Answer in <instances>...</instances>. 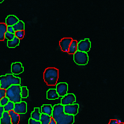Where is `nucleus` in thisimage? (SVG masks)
<instances>
[{"label":"nucleus","instance_id":"obj_19","mask_svg":"<svg viewBox=\"0 0 124 124\" xmlns=\"http://www.w3.org/2000/svg\"><path fill=\"white\" fill-rule=\"evenodd\" d=\"M40 109L39 108H35L33 112L31 113V119L37 120V121H40Z\"/></svg>","mask_w":124,"mask_h":124},{"label":"nucleus","instance_id":"obj_3","mask_svg":"<svg viewBox=\"0 0 124 124\" xmlns=\"http://www.w3.org/2000/svg\"><path fill=\"white\" fill-rule=\"evenodd\" d=\"M58 70L55 68H48L44 72V79L48 86H55L57 84Z\"/></svg>","mask_w":124,"mask_h":124},{"label":"nucleus","instance_id":"obj_17","mask_svg":"<svg viewBox=\"0 0 124 124\" xmlns=\"http://www.w3.org/2000/svg\"><path fill=\"white\" fill-rule=\"evenodd\" d=\"M0 124H12L10 116L8 112H3L2 118L0 119Z\"/></svg>","mask_w":124,"mask_h":124},{"label":"nucleus","instance_id":"obj_11","mask_svg":"<svg viewBox=\"0 0 124 124\" xmlns=\"http://www.w3.org/2000/svg\"><path fill=\"white\" fill-rule=\"evenodd\" d=\"M24 68L20 62H15L11 65V72L13 75H19L23 72Z\"/></svg>","mask_w":124,"mask_h":124},{"label":"nucleus","instance_id":"obj_22","mask_svg":"<svg viewBox=\"0 0 124 124\" xmlns=\"http://www.w3.org/2000/svg\"><path fill=\"white\" fill-rule=\"evenodd\" d=\"M51 116H48L46 114L41 113L40 118V124H49L51 122Z\"/></svg>","mask_w":124,"mask_h":124},{"label":"nucleus","instance_id":"obj_29","mask_svg":"<svg viewBox=\"0 0 124 124\" xmlns=\"http://www.w3.org/2000/svg\"><path fill=\"white\" fill-rule=\"evenodd\" d=\"M9 101H10L6 97H2V98L0 100V104H1V106H4L5 104H6Z\"/></svg>","mask_w":124,"mask_h":124},{"label":"nucleus","instance_id":"obj_32","mask_svg":"<svg viewBox=\"0 0 124 124\" xmlns=\"http://www.w3.org/2000/svg\"><path fill=\"white\" fill-rule=\"evenodd\" d=\"M6 31L10 32V33H14V30L13 28V26H7L6 27Z\"/></svg>","mask_w":124,"mask_h":124},{"label":"nucleus","instance_id":"obj_27","mask_svg":"<svg viewBox=\"0 0 124 124\" xmlns=\"http://www.w3.org/2000/svg\"><path fill=\"white\" fill-rule=\"evenodd\" d=\"M15 37H17L19 39H21L25 36V31H17L14 32Z\"/></svg>","mask_w":124,"mask_h":124},{"label":"nucleus","instance_id":"obj_21","mask_svg":"<svg viewBox=\"0 0 124 124\" xmlns=\"http://www.w3.org/2000/svg\"><path fill=\"white\" fill-rule=\"evenodd\" d=\"M6 24L5 23H0V41L5 39V33L6 32Z\"/></svg>","mask_w":124,"mask_h":124},{"label":"nucleus","instance_id":"obj_36","mask_svg":"<svg viewBox=\"0 0 124 124\" xmlns=\"http://www.w3.org/2000/svg\"><path fill=\"white\" fill-rule=\"evenodd\" d=\"M3 1H5V0H0V3H1V2H2Z\"/></svg>","mask_w":124,"mask_h":124},{"label":"nucleus","instance_id":"obj_35","mask_svg":"<svg viewBox=\"0 0 124 124\" xmlns=\"http://www.w3.org/2000/svg\"><path fill=\"white\" fill-rule=\"evenodd\" d=\"M49 124H56V123H55V120L51 118V122H50Z\"/></svg>","mask_w":124,"mask_h":124},{"label":"nucleus","instance_id":"obj_7","mask_svg":"<svg viewBox=\"0 0 124 124\" xmlns=\"http://www.w3.org/2000/svg\"><path fill=\"white\" fill-rule=\"evenodd\" d=\"M14 112L15 113H18L19 115L21 114H25L27 112V104L25 101H21L14 104Z\"/></svg>","mask_w":124,"mask_h":124},{"label":"nucleus","instance_id":"obj_4","mask_svg":"<svg viewBox=\"0 0 124 124\" xmlns=\"http://www.w3.org/2000/svg\"><path fill=\"white\" fill-rule=\"evenodd\" d=\"M74 61L78 65H86L89 61V56L87 53L77 50L74 54Z\"/></svg>","mask_w":124,"mask_h":124},{"label":"nucleus","instance_id":"obj_15","mask_svg":"<svg viewBox=\"0 0 124 124\" xmlns=\"http://www.w3.org/2000/svg\"><path fill=\"white\" fill-rule=\"evenodd\" d=\"M18 18L14 15H9L6 19V26H14L16 23L18 21Z\"/></svg>","mask_w":124,"mask_h":124},{"label":"nucleus","instance_id":"obj_33","mask_svg":"<svg viewBox=\"0 0 124 124\" xmlns=\"http://www.w3.org/2000/svg\"><path fill=\"white\" fill-rule=\"evenodd\" d=\"M4 108H3V106H0V119H1L2 116V114L4 112Z\"/></svg>","mask_w":124,"mask_h":124},{"label":"nucleus","instance_id":"obj_25","mask_svg":"<svg viewBox=\"0 0 124 124\" xmlns=\"http://www.w3.org/2000/svg\"><path fill=\"white\" fill-rule=\"evenodd\" d=\"M14 103L12 101H9L7 104L3 106V108H4L5 112H10V111L14 110Z\"/></svg>","mask_w":124,"mask_h":124},{"label":"nucleus","instance_id":"obj_9","mask_svg":"<svg viewBox=\"0 0 124 124\" xmlns=\"http://www.w3.org/2000/svg\"><path fill=\"white\" fill-rule=\"evenodd\" d=\"M76 101V97L74 93H67V95L63 97L61 100V104L63 105H68V104H73Z\"/></svg>","mask_w":124,"mask_h":124},{"label":"nucleus","instance_id":"obj_13","mask_svg":"<svg viewBox=\"0 0 124 124\" xmlns=\"http://www.w3.org/2000/svg\"><path fill=\"white\" fill-rule=\"evenodd\" d=\"M10 116L11 119V123L12 124H18L20 121V115L18 113H15L14 111H10L8 112Z\"/></svg>","mask_w":124,"mask_h":124},{"label":"nucleus","instance_id":"obj_34","mask_svg":"<svg viewBox=\"0 0 124 124\" xmlns=\"http://www.w3.org/2000/svg\"><path fill=\"white\" fill-rule=\"evenodd\" d=\"M109 124H119V123H118V120H116V119H111Z\"/></svg>","mask_w":124,"mask_h":124},{"label":"nucleus","instance_id":"obj_18","mask_svg":"<svg viewBox=\"0 0 124 124\" xmlns=\"http://www.w3.org/2000/svg\"><path fill=\"white\" fill-rule=\"evenodd\" d=\"M77 50V41L72 40L70 44L69 49H68L67 53L69 54H74Z\"/></svg>","mask_w":124,"mask_h":124},{"label":"nucleus","instance_id":"obj_23","mask_svg":"<svg viewBox=\"0 0 124 124\" xmlns=\"http://www.w3.org/2000/svg\"><path fill=\"white\" fill-rule=\"evenodd\" d=\"M13 28H14V32L17 31H25L24 22L21 21H18L14 26H13Z\"/></svg>","mask_w":124,"mask_h":124},{"label":"nucleus","instance_id":"obj_37","mask_svg":"<svg viewBox=\"0 0 124 124\" xmlns=\"http://www.w3.org/2000/svg\"><path fill=\"white\" fill-rule=\"evenodd\" d=\"M119 124H123V123H119Z\"/></svg>","mask_w":124,"mask_h":124},{"label":"nucleus","instance_id":"obj_14","mask_svg":"<svg viewBox=\"0 0 124 124\" xmlns=\"http://www.w3.org/2000/svg\"><path fill=\"white\" fill-rule=\"evenodd\" d=\"M52 111H53V107H52L51 104H44V105L41 107L40 112L43 113V114H46V115H48V116H51Z\"/></svg>","mask_w":124,"mask_h":124},{"label":"nucleus","instance_id":"obj_31","mask_svg":"<svg viewBox=\"0 0 124 124\" xmlns=\"http://www.w3.org/2000/svg\"><path fill=\"white\" fill-rule=\"evenodd\" d=\"M29 124H40V121H37V120H35V119H29Z\"/></svg>","mask_w":124,"mask_h":124},{"label":"nucleus","instance_id":"obj_8","mask_svg":"<svg viewBox=\"0 0 124 124\" xmlns=\"http://www.w3.org/2000/svg\"><path fill=\"white\" fill-rule=\"evenodd\" d=\"M56 92L58 93V95L63 97L65 95H67L68 92V84L66 83H59L56 84Z\"/></svg>","mask_w":124,"mask_h":124},{"label":"nucleus","instance_id":"obj_26","mask_svg":"<svg viewBox=\"0 0 124 124\" xmlns=\"http://www.w3.org/2000/svg\"><path fill=\"white\" fill-rule=\"evenodd\" d=\"M29 96V90L26 86L21 87V98H27Z\"/></svg>","mask_w":124,"mask_h":124},{"label":"nucleus","instance_id":"obj_12","mask_svg":"<svg viewBox=\"0 0 124 124\" xmlns=\"http://www.w3.org/2000/svg\"><path fill=\"white\" fill-rule=\"evenodd\" d=\"M73 39L71 38H63V39L60 40L59 46H60V48H61L62 51H63V52H67L68 51L70 44V42Z\"/></svg>","mask_w":124,"mask_h":124},{"label":"nucleus","instance_id":"obj_5","mask_svg":"<svg viewBox=\"0 0 124 124\" xmlns=\"http://www.w3.org/2000/svg\"><path fill=\"white\" fill-rule=\"evenodd\" d=\"M79 109V104H68V105L63 106V111L67 115L70 116H76L78 112Z\"/></svg>","mask_w":124,"mask_h":124},{"label":"nucleus","instance_id":"obj_30","mask_svg":"<svg viewBox=\"0 0 124 124\" xmlns=\"http://www.w3.org/2000/svg\"><path fill=\"white\" fill-rule=\"evenodd\" d=\"M4 97H6V90L0 88V100Z\"/></svg>","mask_w":124,"mask_h":124},{"label":"nucleus","instance_id":"obj_28","mask_svg":"<svg viewBox=\"0 0 124 124\" xmlns=\"http://www.w3.org/2000/svg\"><path fill=\"white\" fill-rule=\"evenodd\" d=\"M14 37H15L14 33H10V32L7 31L5 33V39H6L7 40H12Z\"/></svg>","mask_w":124,"mask_h":124},{"label":"nucleus","instance_id":"obj_10","mask_svg":"<svg viewBox=\"0 0 124 124\" xmlns=\"http://www.w3.org/2000/svg\"><path fill=\"white\" fill-rule=\"evenodd\" d=\"M6 83L8 86H10L12 85H20L21 84V79L18 77L14 76L13 74H7L5 76Z\"/></svg>","mask_w":124,"mask_h":124},{"label":"nucleus","instance_id":"obj_20","mask_svg":"<svg viewBox=\"0 0 124 124\" xmlns=\"http://www.w3.org/2000/svg\"><path fill=\"white\" fill-rule=\"evenodd\" d=\"M19 43H20V39L17 37H14L12 40L7 41V46L9 48H15L19 45Z\"/></svg>","mask_w":124,"mask_h":124},{"label":"nucleus","instance_id":"obj_24","mask_svg":"<svg viewBox=\"0 0 124 124\" xmlns=\"http://www.w3.org/2000/svg\"><path fill=\"white\" fill-rule=\"evenodd\" d=\"M8 87H10V86H8L7 83H6V77H5V76H0V88H1V89L6 90Z\"/></svg>","mask_w":124,"mask_h":124},{"label":"nucleus","instance_id":"obj_1","mask_svg":"<svg viewBox=\"0 0 124 124\" xmlns=\"http://www.w3.org/2000/svg\"><path fill=\"white\" fill-rule=\"evenodd\" d=\"M51 118L56 124H73L74 123V116L65 113L63 105L61 104L54 105Z\"/></svg>","mask_w":124,"mask_h":124},{"label":"nucleus","instance_id":"obj_38","mask_svg":"<svg viewBox=\"0 0 124 124\" xmlns=\"http://www.w3.org/2000/svg\"><path fill=\"white\" fill-rule=\"evenodd\" d=\"M0 106H1V104H0Z\"/></svg>","mask_w":124,"mask_h":124},{"label":"nucleus","instance_id":"obj_6","mask_svg":"<svg viewBox=\"0 0 124 124\" xmlns=\"http://www.w3.org/2000/svg\"><path fill=\"white\" fill-rule=\"evenodd\" d=\"M91 48V42L89 39L81 40L79 42H77V50L88 53Z\"/></svg>","mask_w":124,"mask_h":124},{"label":"nucleus","instance_id":"obj_2","mask_svg":"<svg viewBox=\"0 0 124 124\" xmlns=\"http://www.w3.org/2000/svg\"><path fill=\"white\" fill-rule=\"evenodd\" d=\"M21 85H12L6 90V97L10 101L14 102V104L21 101Z\"/></svg>","mask_w":124,"mask_h":124},{"label":"nucleus","instance_id":"obj_16","mask_svg":"<svg viewBox=\"0 0 124 124\" xmlns=\"http://www.w3.org/2000/svg\"><path fill=\"white\" fill-rule=\"evenodd\" d=\"M59 96L58 95L56 90L55 89H50L47 92V98L48 100H56L58 99Z\"/></svg>","mask_w":124,"mask_h":124}]
</instances>
